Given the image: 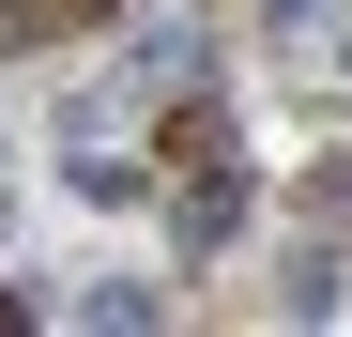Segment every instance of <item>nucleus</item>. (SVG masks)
I'll list each match as a JSON object with an SVG mask.
<instances>
[{
  "label": "nucleus",
  "mask_w": 352,
  "mask_h": 337,
  "mask_svg": "<svg viewBox=\"0 0 352 337\" xmlns=\"http://www.w3.org/2000/svg\"><path fill=\"white\" fill-rule=\"evenodd\" d=\"M62 184H77V199H138L153 168H138V153H62Z\"/></svg>",
  "instance_id": "obj_1"
}]
</instances>
